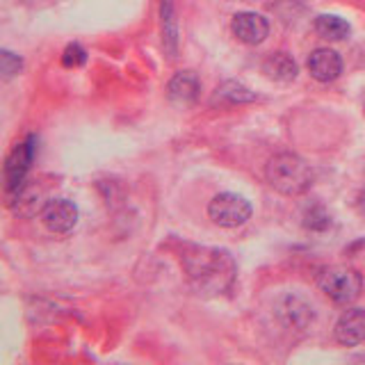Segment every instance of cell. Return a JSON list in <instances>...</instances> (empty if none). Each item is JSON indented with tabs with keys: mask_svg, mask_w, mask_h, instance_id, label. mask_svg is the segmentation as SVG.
Wrapping results in <instances>:
<instances>
[{
	"mask_svg": "<svg viewBox=\"0 0 365 365\" xmlns=\"http://www.w3.org/2000/svg\"><path fill=\"white\" fill-rule=\"evenodd\" d=\"M182 265H185L187 277L199 292H224L235 279V260L224 249L192 247L182 256Z\"/></svg>",
	"mask_w": 365,
	"mask_h": 365,
	"instance_id": "1",
	"label": "cell"
},
{
	"mask_svg": "<svg viewBox=\"0 0 365 365\" xmlns=\"http://www.w3.org/2000/svg\"><path fill=\"white\" fill-rule=\"evenodd\" d=\"M265 178L269 185L285 197H299L313 185V171L299 155L279 153L265 167Z\"/></svg>",
	"mask_w": 365,
	"mask_h": 365,
	"instance_id": "2",
	"label": "cell"
},
{
	"mask_svg": "<svg viewBox=\"0 0 365 365\" xmlns=\"http://www.w3.org/2000/svg\"><path fill=\"white\" fill-rule=\"evenodd\" d=\"M319 290H322L331 302L340 306H347L359 299L363 290V279L356 269L347 265H331L319 272Z\"/></svg>",
	"mask_w": 365,
	"mask_h": 365,
	"instance_id": "3",
	"label": "cell"
},
{
	"mask_svg": "<svg viewBox=\"0 0 365 365\" xmlns=\"http://www.w3.org/2000/svg\"><path fill=\"white\" fill-rule=\"evenodd\" d=\"M208 215L217 226L237 228L251 217V203L233 192H222L208 203Z\"/></svg>",
	"mask_w": 365,
	"mask_h": 365,
	"instance_id": "4",
	"label": "cell"
},
{
	"mask_svg": "<svg viewBox=\"0 0 365 365\" xmlns=\"http://www.w3.org/2000/svg\"><path fill=\"white\" fill-rule=\"evenodd\" d=\"M32 158H34V137H28L26 142H21L14 146L5 160V190H7V197L11 194H21L23 187V180H26V174L32 165Z\"/></svg>",
	"mask_w": 365,
	"mask_h": 365,
	"instance_id": "5",
	"label": "cell"
},
{
	"mask_svg": "<svg viewBox=\"0 0 365 365\" xmlns=\"http://www.w3.org/2000/svg\"><path fill=\"white\" fill-rule=\"evenodd\" d=\"M231 30L237 37V41H242L247 46H258L267 39L269 23L262 14H256V11H237L231 21Z\"/></svg>",
	"mask_w": 365,
	"mask_h": 365,
	"instance_id": "6",
	"label": "cell"
},
{
	"mask_svg": "<svg viewBox=\"0 0 365 365\" xmlns=\"http://www.w3.org/2000/svg\"><path fill=\"white\" fill-rule=\"evenodd\" d=\"M41 222L51 233H68L78 224V208L66 199H53L43 205Z\"/></svg>",
	"mask_w": 365,
	"mask_h": 365,
	"instance_id": "7",
	"label": "cell"
},
{
	"mask_svg": "<svg viewBox=\"0 0 365 365\" xmlns=\"http://www.w3.org/2000/svg\"><path fill=\"white\" fill-rule=\"evenodd\" d=\"M336 340L345 347H356L365 340V308H349L336 322Z\"/></svg>",
	"mask_w": 365,
	"mask_h": 365,
	"instance_id": "8",
	"label": "cell"
},
{
	"mask_svg": "<svg viewBox=\"0 0 365 365\" xmlns=\"http://www.w3.org/2000/svg\"><path fill=\"white\" fill-rule=\"evenodd\" d=\"M308 73H311L317 83H334L342 73V60L336 51L331 48H317L308 55Z\"/></svg>",
	"mask_w": 365,
	"mask_h": 365,
	"instance_id": "9",
	"label": "cell"
},
{
	"mask_svg": "<svg viewBox=\"0 0 365 365\" xmlns=\"http://www.w3.org/2000/svg\"><path fill=\"white\" fill-rule=\"evenodd\" d=\"M201 91V80L194 71H178L169 80V96L176 103H194Z\"/></svg>",
	"mask_w": 365,
	"mask_h": 365,
	"instance_id": "10",
	"label": "cell"
},
{
	"mask_svg": "<svg viewBox=\"0 0 365 365\" xmlns=\"http://www.w3.org/2000/svg\"><path fill=\"white\" fill-rule=\"evenodd\" d=\"M262 73L269 80H277V83H292L297 78V64L288 53H272L265 62H262Z\"/></svg>",
	"mask_w": 365,
	"mask_h": 365,
	"instance_id": "11",
	"label": "cell"
},
{
	"mask_svg": "<svg viewBox=\"0 0 365 365\" xmlns=\"http://www.w3.org/2000/svg\"><path fill=\"white\" fill-rule=\"evenodd\" d=\"M315 32L319 37H324L329 41H340V39H347L349 37V23L345 19H340L336 14H319L315 19Z\"/></svg>",
	"mask_w": 365,
	"mask_h": 365,
	"instance_id": "12",
	"label": "cell"
},
{
	"mask_svg": "<svg viewBox=\"0 0 365 365\" xmlns=\"http://www.w3.org/2000/svg\"><path fill=\"white\" fill-rule=\"evenodd\" d=\"M256 101V94L240 83H224L212 98V103H226V106H235V103H251Z\"/></svg>",
	"mask_w": 365,
	"mask_h": 365,
	"instance_id": "13",
	"label": "cell"
},
{
	"mask_svg": "<svg viewBox=\"0 0 365 365\" xmlns=\"http://www.w3.org/2000/svg\"><path fill=\"white\" fill-rule=\"evenodd\" d=\"M331 224V217L329 212L322 208V205H311V208H306L304 212V226L311 228V231H327Z\"/></svg>",
	"mask_w": 365,
	"mask_h": 365,
	"instance_id": "14",
	"label": "cell"
},
{
	"mask_svg": "<svg viewBox=\"0 0 365 365\" xmlns=\"http://www.w3.org/2000/svg\"><path fill=\"white\" fill-rule=\"evenodd\" d=\"M21 66H23V62H21L19 55H14L11 51H3V53H0V71H3V78L5 80L14 78L21 71Z\"/></svg>",
	"mask_w": 365,
	"mask_h": 365,
	"instance_id": "15",
	"label": "cell"
},
{
	"mask_svg": "<svg viewBox=\"0 0 365 365\" xmlns=\"http://www.w3.org/2000/svg\"><path fill=\"white\" fill-rule=\"evenodd\" d=\"M85 60H87V53L83 51V46H78V43L66 46V51L62 55L64 66H80V64H85Z\"/></svg>",
	"mask_w": 365,
	"mask_h": 365,
	"instance_id": "16",
	"label": "cell"
},
{
	"mask_svg": "<svg viewBox=\"0 0 365 365\" xmlns=\"http://www.w3.org/2000/svg\"><path fill=\"white\" fill-rule=\"evenodd\" d=\"M354 205H356V212L363 217V220H365V190L363 192H359V197H356V203H354Z\"/></svg>",
	"mask_w": 365,
	"mask_h": 365,
	"instance_id": "17",
	"label": "cell"
},
{
	"mask_svg": "<svg viewBox=\"0 0 365 365\" xmlns=\"http://www.w3.org/2000/svg\"><path fill=\"white\" fill-rule=\"evenodd\" d=\"M363 110H365V98H363Z\"/></svg>",
	"mask_w": 365,
	"mask_h": 365,
	"instance_id": "18",
	"label": "cell"
}]
</instances>
